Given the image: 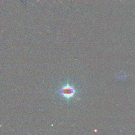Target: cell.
<instances>
[{
	"mask_svg": "<svg viewBox=\"0 0 135 135\" xmlns=\"http://www.w3.org/2000/svg\"><path fill=\"white\" fill-rule=\"evenodd\" d=\"M59 92L62 97L69 101L75 95L76 93V90L73 85L67 83L61 88Z\"/></svg>",
	"mask_w": 135,
	"mask_h": 135,
	"instance_id": "1",
	"label": "cell"
}]
</instances>
